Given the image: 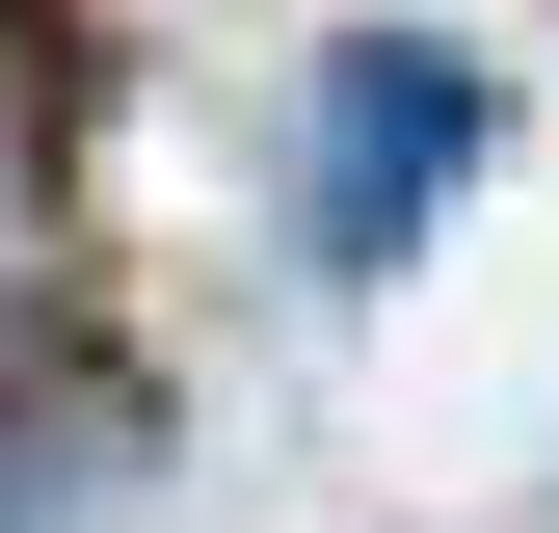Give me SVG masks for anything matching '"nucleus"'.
Returning <instances> with one entry per match:
<instances>
[{
    "instance_id": "nucleus-1",
    "label": "nucleus",
    "mask_w": 559,
    "mask_h": 533,
    "mask_svg": "<svg viewBox=\"0 0 559 533\" xmlns=\"http://www.w3.org/2000/svg\"><path fill=\"white\" fill-rule=\"evenodd\" d=\"M453 161H479V81L346 54V107H320V240H400V187H453Z\"/></svg>"
}]
</instances>
